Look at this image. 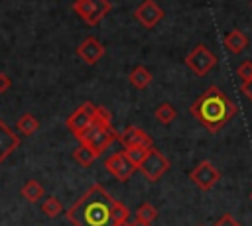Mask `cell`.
I'll use <instances>...</instances> for the list:
<instances>
[{"label": "cell", "instance_id": "cell-1", "mask_svg": "<svg viewBox=\"0 0 252 226\" xmlns=\"http://www.w3.org/2000/svg\"><path fill=\"white\" fill-rule=\"evenodd\" d=\"M114 202L104 187L94 183L69 206L65 216L73 226H116L112 216Z\"/></svg>", "mask_w": 252, "mask_h": 226}, {"label": "cell", "instance_id": "cell-2", "mask_svg": "<svg viewBox=\"0 0 252 226\" xmlns=\"http://www.w3.org/2000/svg\"><path fill=\"white\" fill-rule=\"evenodd\" d=\"M236 104L215 85H211L189 108L193 118L209 132H219L236 114Z\"/></svg>", "mask_w": 252, "mask_h": 226}, {"label": "cell", "instance_id": "cell-3", "mask_svg": "<svg viewBox=\"0 0 252 226\" xmlns=\"http://www.w3.org/2000/svg\"><path fill=\"white\" fill-rule=\"evenodd\" d=\"M114 140H118V132L112 126H100L93 122V126L79 138V143L89 145L96 155H100Z\"/></svg>", "mask_w": 252, "mask_h": 226}, {"label": "cell", "instance_id": "cell-4", "mask_svg": "<svg viewBox=\"0 0 252 226\" xmlns=\"http://www.w3.org/2000/svg\"><path fill=\"white\" fill-rule=\"evenodd\" d=\"M73 10L87 26H96L112 10V4L108 0H75Z\"/></svg>", "mask_w": 252, "mask_h": 226}, {"label": "cell", "instance_id": "cell-5", "mask_svg": "<svg viewBox=\"0 0 252 226\" xmlns=\"http://www.w3.org/2000/svg\"><path fill=\"white\" fill-rule=\"evenodd\" d=\"M185 65H187L197 77H205V75L217 65V57H215V53H211V51L207 49V45L199 43V45H195V47L189 51V55L185 57Z\"/></svg>", "mask_w": 252, "mask_h": 226}, {"label": "cell", "instance_id": "cell-6", "mask_svg": "<svg viewBox=\"0 0 252 226\" xmlns=\"http://www.w3.org/2000/svg\"><path fill=\"white\" fill-rule=\"evenodd\" d=\"M191 183L199 191H211L219 181H220V171L211 163V161H199L191 171H189Z\"/></svg>", "mask_w": 252, "mask_h": 226}, {"label": "cell", "instance_id": "cell-7", "mask_svg": "<svg viewBox=\"0 0 252 226\" xmlns=\"http://www.w3.org/2000/svg\"><path fill=\"white\" fill-rule=\"evenodd\" d=\"M167 169H169V161H167V157H165L159 149L150 147L146 159H144L142 165H140L142 175H144L148 181H158V179H161V177L165 175Z\"/></svg>", "mask_w": 252, "mask_h": 226}, {"label": "cell", "instance_id": "cell-8", "mask_svg": "<svg viewBox=\"0 0 252 226\" xmlns=\"http://www.w3.org/2000/svg\"><path fill=\"white\" fill-rule=\"evenodd\" d=\"M93 114H94V104L93 102H83L69 118H67V128L71 134L79 140L91 126H93Z\"/></svg>", "mask_w": 252, "mask_h": 226}, {"label": "cell", "instance_id": "cell-9", "mask_svg": "<svg viewBox=\"0 0 252 226\" xmlns=\"http://www.w3.org/2000/svg\"><path fill=\"white\" fill-rule=\"evenodd\" d=\"M104 167H106V171L112 175V177H116L118 181H128L130 177H132V173L136 171V167L128 161V157L124 155V151H116V153H112V155H108L106 159H104Z\"/></svg>", "mask_w": 252, "mask_h": 226}, {"label": "cell", "instance_id": "cell-10", "mask_svg": "<svg viewBox=\"0 0 252 226\" xmlns=\"http://www.w3.org/2000/svg\"><path fill=\"white\" fill-rule=\"evenodd\" d=\"M134 18L138 24H142L146 29H152L161 18H163V8L158 6L154 0H144L136 10H134Z\"/></svg>", "mask_w": 252, "mask_h": 226}, {"label": "cell", "instance_id": "cell-11", "mask_svg": "<svg viewBox=\"0 0 252 226\" xmlns=\"http://www.w3.org/2000/svg\"><path fill=\"white\" fill-rule=\"evenodd\" d=\"M77 55H79L87 65H94V63L100 61V57H104V45H102L96 37L89 35V37H85V39L79 43Z\"/></svg>", "mask_w": 252, "mask_h": 226}, {"label": "cell", "instance_id": "cell-12", "mask_svg": "<svg viewBox=\"0 0 252 226\" xmlns=\"http://www.w3.org/2000/svg\"><path fill=\"white\" fill-rule=\"evenodd\" d=\"M118 141L124 147H134V145H138V147H154L152 136H148V132H144L138 126H128L122 134H118Z\"/></svg>", "mask_w": 252, "mask_h": 226}, {"label": "cell", "instance_id": "cell-13", "mask_svg": "<svg viewBox=\"0 0 252 226\" xmlns=\"http://www.w3.org/2000/svg\"><path fill=\"white\" fill-rule=\"evenodd\" d=\"M20 147V138L0 120V163L6 161Z\"/></svg>", "mask_w": 252, "mask_h": 226}, {"label": "cell", "instance_id": "cell-14", "mask_svg": "<svg viewBox=\"0 0 252 226\" xmlns=\"http://www.w3.org/2000/svg\"><path fill=\"white\" fill-rule=\"evenodd\" d=\"M246 45H248V37H246L240 29H230V31L224 35V47H226L230 53H240Z\"/></svg>", "mask_w": 252, "mask_h": 226}, {"label": "cell", "instance_id": "cell-15", "mask_svg": "<svg viewBox=\"0 0 252 226\" xmlns=\"http://www.w3.org/2000/svg\"><path fill=\"white\" fill-rule=\"evenodd\" d=\"M128 81H130V85H132L134 88L144 90V88H148L150 83H152V73H150L146 67L138 65V67H134L132 73L128 75Z\"/></svg>", "mask_w": 252, "mask_h": 226}, {"label": "cell", "instance_id": "cell-16", "mask_svg": "<svg viewBox=\"0 0 252 226\" xmlns=\"http://www.w3.org/2000/svg\"><path fill=\"white\" fill-rule=\"evenodd\" d=\"M20 195H22L28 202H37V200L43 197V187H41V183H39V181L30 179V181H26V183L22 185Z\"/></svg>", "mask_w": 252, "mask_h": 226}, {"label": "cell", "instance_id": "cell-17", "mask_svg": "<svg viewBox=\"0 0 252 226\" xmlns=\"http://www.w3.org/2000/svg\"><path fill=\"white\" fill-rule=\"evenodd\" d=\"M96 157H98V155H96L89 145H85V143H79V147L73 149V159H75L81 167H89Z\"/></svg>", "mask_w": 252, "mask_h": 226}, {"label": "cell", "instance_id": "cell-18", "mask_svg": "<svg viewBox=\"0 0 252 226\" xmlns=\"http://www.w3.org/2000/svg\"><path fill=\"white\" fill-rule=\"evenodd\" d=\"M154 116H156V120H158L159 124H163V126H169V124L175 120L177 112H175V108H173L169 102H161V104L156 108Z\"/></svg>", "mask_w": 252, "mask_h": 226}, {"label": "cell", "instance_id": "cell-19", "mask_svg": "<svg viewBox=\"0 0 252 226\" xmlns=\"http://www.w3.org/2000/svg\"><path fill=\"white\" fill-rule=\"evenodd\" d=\"M16 128L24 136H32V134H35L39 130V120L35 116H32V114H22L20 120H18V124H16Z\"/></svg>", "mask_w": 252, "mask_h": 226}, {"label": "cell", "instance_id": "cell-20", "mask_svg": "<svg viewBox=\"0 0 252 226\" xmlns=\"http://www.w3.org/2000/svg\"><path fill=\"white\" fill-rule=\"evenodd\" d=\"M156 218H158V208H156L154 204L144 202V204H140V206L136 208V220H138V222L152 226V222H154Z\"/></svg>", "mask_w": 252, "mask_h": 226}, {"label": "cell", "instance_id": "cell-21", "mask_svg": "<svg viewBox=\"0 0 252 226\" xmlns=\"http://www.w3.org/2000/svg\"><path fill=\"white\" fill-rule=\"evenodd\" d=\"M148 151H150V147H138V145H134V147H124V155L128 157V161H130L136 169H140V165H142V161L146 159Z\"/></svg>", "mask_w": 252, "mask_h": 226}, {"label": "cell", "instance_id": "cell-22", "mask_svg": "<svg viewBox=\"0 0 252 226\" xmlns=\"http://www.w3.org/2000/svg\"><path fill=\"white\" fill-rule=\"evenodd\" d=\"M61 202H59V198L57 197H47L43 202H41V212L43 214H47L49 218H55V216H59L61 214Z\"/></svg>", "mask_w": 252, "mask_h": 226}, {"label": "cell", "instance_id": "cell-23", "mask_svg": "<svg viewBox=\"0 0 252 226\" xmlns=\"http://www.w3.org/2000/svg\"><path fill=\"white\" fill-rule=\"evenodd\" d=\"M112 216H114L116 226H120V224H126V222H128V218H130V210H128L126 204H122L120 200H116V202H114V208H112Z\"/></svg>", "mask_w": 252, "mask_h": 226}, {"label": "cell", "instance_id": "cell-24", "mask_svg": "<svg viewBox=\"0 0 252 226\" xmlns=\"http://www.w3.org/2000/svg\"><path fill=\"white\" fill-rule=\"evenodd\" d=\"M110 120H112V114H110L104 106H94V114H93V122H94V124L110 126Z\"/></svg>", "mask_w": 252, "mask_h": 226}, {"label": "cell", "instance_id": "cell-25", "mask_svg": "<svg viewBox=\"0 0 252 226\" xmlns=\"http://www.w3.org/2000/svg\"><path fill=\"white\" fill-rule=\"evenodd\" d=\"M236 75L240 77V81H242V83L252 81V61H244V63L236 69Z\"/></svg>", "mask_w": 252, "mask_h": 226}, {"label": "cell", "instance_id": "cell-26", "mask_svg": "<svg viewBox=\"0 0 252 226\" xmlns=\"http://www.w3.org/2000/svg\"><path fill=\"white\" fill-rule=\"evenodd\" d=\"M213 226H240V222H238L232 214L226 212V214H222L220 218H217V222H215Z\"/></svg>", "mask_w": 252, "mask_h": 226}, {"label": "cell", "instance_id": "cell-27", "mask_svg": "<svg viewBox=\"0 0 252 226\" xmlns=\"http://www.w3.org/2000/svg\"><path fill=\"white\" fill-rule=\"evenodd\" d=\"M10 86H12V79H10L6 73H2V71H0V94H4Z\"/></svg>", "mask_w": 252, "mask_h": 226}, {"label": "cell", "instance_id": "cell-28", "mask_svg": "<svg viewBox=\"0 0 252 226\" xmlns=\"http://www.w3.org/2000/svg\"><path fill=\"white\" fill-rule=\"evenodd\" d=\"M240 90H242V94H244L246 98H250V100H252V81H248V83H242Z\"/></svg>", "mask_w": 252, "mask_h": 226}, {"label": "cell", "instance_id": "cell-29", "mask_svg": "<svg viewBox=\"0 0 252 226\" xmlns=\"http://www.w3.org/2000/svg\"><path fill=\"white\" fill-rule=\"evenodd\" d=\"M120 226H148V224H142V222H126V224H120Z\"/></svg>", "mask_w": 252, "mask_h": 226}, {"label": "cell", "instance_id": "cell-30", "mask_svg": "<svg viewBox=\"0 0 252 226\" xmlns=\"http://www.w3.org/2000/svg\"><path fill=\"white\" fill-rule=\"evenodd\" d=\"M250 200H252V193H250Z\"/></svg>", "mask_w": 252, "mask_h": 226}, {"label": "cell", "instance_id": "cell-31", "mask_svg": "<svg viewBox=\"0 0 252 226\" xmlns=\"http://www.w3.org/2000/svg\"><path fill=\"white\" fill-rule=\"evenodd\" d=\"M199 226H205V224H199Z\"/></svg>", "mask_w": 252, "mask_h": 226}]
</instances>
